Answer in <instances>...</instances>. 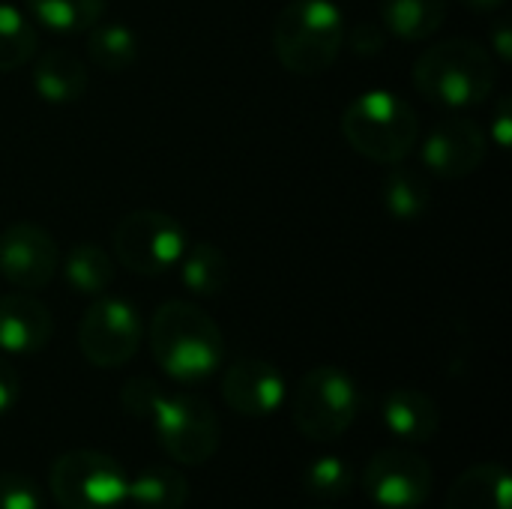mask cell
I'll use <instances>...</instances> for the list:
<instances>
[{
  "label": "cell",
  "instance_id": "3957f363",
  "mask_svg": "<svg viewBox=\"0 0 512 509\" xmlns=\"http://www.w3.org/2000/svg\"><path fill=\"white\" fill-rule=\"evenodd\" d=\"M270 39L291 75H321L345 45V15L333 0H291L279 9Z\"/></svg>",
  "mask_w": 512,
  "mask_h": 509
},
{
  "label": "cell",
  "instance_id": "e0dca14e",
  "mask_svg": "<svg viewBox=\"0 0 512 509\" xmlns=\"http://www.w3.org/2000/svg\"><path fill=\"white\" fill-rule=\"evenodd\" d=\"M510 501V471L498 462L462 471L447 489V509H510Z\"/></svg>",
  "mask_w": 512,
  "mask_h": 509
},
{
  "label": "cell",
  "instance_id": "8fae6325",
  "mask_svg": "<svg viewBox=\"0 0 512 509\" xmlns=\"http://www.w3.org/2000/svg\"><path fill=\"white\" fill-rule=\"evenodd\" d=\"M60 270L54 237L36 222H12L0 231V276L18 291L45 288Z\"/></svg>",
  "mask_w": 512,
  "mask_h": 509
},
{
  "label": "cell",
  "instance_id": "4dcf8cb0",
  "mask_svg": "<svg viewBox=\"0 0 512 509\" xmlns=\"http://www.w3.org/2000/svg\"><path fill=\"white\" fill-rule=\"evenodd\" d=\"M18 393H21L18 372H15V366H12L6 357H0V417H3L6 411H12V408H15Z\"/></svg>",
  "mask_w": 512,
  "mask_h": 509
},
{
  "label": "cell",
  "instance_id": "ac0fdd59",
  "mask_svg": "<svg viewBox=\"0 0 512 509\" xmlns=\"http://www.w3.org/2000/svg\"><path fill=\"white\" fill-rule=\"evenodd\" d=\"M381 201H384V210H387L396 222H420V219L429 213L432 186H429V180H426L423 171L396 162V165L390 168V174L384 177Z\"/></svg>",
  "mask_w": 512,
  "mask_h": 509
},
{
  "label": "cell",
  "instance_id": "44dd1931",
  "mask_svg": "<svg viewBox=\"0 0 512 509\" xmlns=\"http://www.w3.org/2000/svg\"><path fill=\"white\" fill-rule=\"evenodd\" d=\"M180 279L195 297H219L228 288V258L216 243H192L180 258Z\"/></svg>",
  "mask_w": 512,
  "mask_h": 509
},
{
  "label": "cell",
  "instance_id": "603a6c76",
  "mask_svg": "<svg viewBox=\"0 0 512 509\" xmlns=\"http://www.w3.org/2000/svg\"><path fill=\"white\" fill-rule=\"evenodd\" d=\"M87 57L111 75L126 72L138 60V36L120 21H96L87 30Z\"/></svg>",
  "mask_w": 512,
  "mask_h": 509
},
{
  "label": "cell",
  "instance_id": "277c9868",
  "mask_svg": "<svg viewBox=\"0 0 512 509\" xmlns=\"http://www.w3.org/2000/svg\"><path fill=\"white\" fill-rule=\"evenodd\" d=\"M342 135L354 153L381 165H396L420 144V117L399 93L366 90L342 111Z\"/></svg>",
  "mask_w": 512,
  "mask_h": 509
},
{
  "label": "cell",
  "instance_id": "f1b7e54d",
  "mask_svg": "<svg viewBox=\"0 0 512 509\" xmlns=\"http://www.w3.org/2000/svg\"><path fill=\"white\" fill-rule=\"evenodd\" d=\"M345 39H348V45H351V51H354L357 57H375V54H381L384 45H387V33H384L378 24H369V21L354 24L351 33H348Z\"/></svg>",
  "mask_w": 512,
  "mask_h": 509
},
{
  "label": "cell",
  "instance_id": "d6986e66",
  "mask_svg": "<svg viewBox=\"0 0 512 509\" xmlns=\"http://www.w3.org/2000/svg\"><path fill=\"white\" fill-rule=\"evenodd\" d=\"M126 501L135 509H183L189 501V480L168 465H153L129 477Z\"/></svg>",
  "mask_w": 512,
  "mask_h": 509
},
{
  "label": "cell",
  "instance_id": "ffe728a7",
  "mask_svg": "<svg viewBox=\"0 0 512 509\" xmlns=\"http://www.w3.org/2000/svg\"><path fill=\"white\" fill-rule=\"evenodd\" d=\"M381 18L393 36L405 42H423L441 30L447 18V0H381Z\"/></svg>",
  "mask_w": 512,
  "mask_h": 509
},
{
  "label": "cell",
  "instance_id": "ba28073f",
  "mask_svg": "<svg viewBox=\"0 0 512 509\" xmlns=\"http://www.w3.org/2000/svg\"><path fill=\"white\" fill-rule=\"evenodd\" d=\"M117 261L138 276H162L174 270L186 252L183 225L162 210H132L114 228Z\"/></svg>",
  "mask_w": 512,
  "mask_h": 509
},
{
  "label": "cell",
  "instance_id": "1f68e13d",
  "mask_svg": "<svg viewBox=\"0 0 512 509\" xmlns=\"http://www.w3.org/2000/svg\"><path fill=\"white\" fill-rule=\"evenodd\" d=\"M492 51L507 63L512 60V27L510 21H498L492 27Z\"/></svg>",
  "mask_w": 512,
  "mask_h": 509
},
{
  "label": "cell",
  "instance_id": "7a4b0ae2",
  "mask_svg": "<svg viewBox=\"0 0 512 509\" xmlns=\"http://www.w3.org/2000/svg\"><path fill=\"white\" fill-rule=\"evenodd\" d=\"M495 81L498 63L492 51L465 36L444 39L414 60V87L447 108L483 105L495 93Z\"/></svg>",
  "mask_w": 512,
  "mask_h": 509
},
{
  "label": "cell",
  "instance_id": "9a60e30c",
  "mask_svg": "<svg viewBox=\"0 0 512 509\" xmlns=\"http://www.w3.org/2000/svg\"><path fill=\"white\" fill-rule=\"evenodd\" d=\"M30 84L42 102L72 105L87 93L90 78H87V66L78 54H72L66 48H48V51L36 54Z\"/></svg>",
  "mask_w": 512,
  "mask_h": 509
},
{
  "label": "cell",
  "instance_id": "6da1fadb",
  "mask_svg": "<svg viewBox=\"0 0 512 509\" xmlns=\"http://www.w3.org/2000/svg\"><path fill=\"white\" fill-rule=\"evenodd\" d=\"M150 351L168 378L180 384H201L219 372L225 339L219 324L201 306L168 300L150 318Z\"/></svg>",
  "mask_w": 512,
  "mask_h": 509
},
{
  "label": "cell",
  "instance_id": "484cf974",
  "mask_svg": "<svg viewBox=\"0 0 512 509\" xmlns=\"http://www.w3.org/2000/svg\"><path fill=\"white\" fill-rule=\"evenodd\" d=\"M303 489L318 501H339L354 489V471L339 456H318L303 471Z\"/></svg>",
  "mask_w": 512,
  "mask_h": 509
},
{
  "label": "cell",
  "instance_id": "d4e9b609",
  "mask_svg": "<svg viewBox=\"0 0 512 509\" xmlns=\"http://www.w3.org/2000/svg\"><path fill=\"white\" fill-rule=\"evenodd\" d=\"M36 30L33 21L0 0V72H12L21 69L24 63H30L36 57Z\"/></svg>",
  "mask_w": 512,
  "mask_h": 509
},
{
  "label": "cell",
  "instance_id": "83f0119b",
  "mask_svg": "<svg viewBox=\"0 0 512 509\" xmlns=\"http://www.w3.org/2000/svg\"><path fill=\"white\" fill-rule=\"evenodd\" d=\"M159 399H162V390L150 378H129L120 387V405L132 417H141V420H150V414H153V408H156Z\"/></svg>",
  "mask_w": 512,
  "mask_h": 509
},
{
  "label": "cell",
  "instance_id": "f546056e",
  "mask_svg": "<svg viewBox=\"0 0 512 509\" xmlns=\"http://www.w3.org/2000/svg\"><path fill=\"white\" fill-rule=\"evenodd\" d=\"M489 135H492V141H495V144H498L501 150H510V141H512V105H510V96H501V99H498Z\"/></svg>",
  "mask_w": 512,
  "mask_h": 509
},
{
  "label": "cell",
  "instance_id": "52a82bcc",
  "mask_svg": "<svg viewBox=\"0 0 512 509\" xmlns=\"http://www.w3.org/2000/svg\"><path fill=\"white\" fill-rule=\"evenodd\" d=\"M153 435L159 447L186 468L204 465L222 444V426L210 402L192 393H162L153 414Z\"/></svg>",
  "mask_w": 512,
  "mask_h": 509
},
{
  "label": "cell",
  "instance_id": "9c48e42d",
  "mask_svg": "<svg viewBox=\"0 0 512 509\" xmlns=\"http://www.w3.org/2000/svg\"><path fill=\"white\" fill-rule=\"evenodd\" d=\"M141 315L120 297H96L78 321V348L96 369H120L141 348Z\"/></svg>",
  "mask_w": 512,
  "mask_h": 509
},
{
  "label": "cell",
  "instance_id": "8992f818",
  "mask_svg": "<svg viewBox=\"0 0 512 509\" xmlns=\"http://www.w3.org/2000/svg\"><path fill=\"white\" fill-rule=\"evenodd\" d=\"M129 474L99 450H66L48 468V495L60 509H120Z\"/></svg>",
  "mask_w": 512,
  "mask_h": 509
},
{
  "label": "cell",
  "instance_id": "7402d4cb",
  "mask_svg": "<svg viewBox=\"0 0 512 509\" xmlns=\"http://www.w3.org/2000/svg\"><path fill=\"white\" fill-rule=\"evenodd\" d=\"M63 276L81 297H102L114 282V261L96 243H75L66 255Z\"/></svg>",
  "mask_w": 512,
  "mask_h": 509
},
{
  "label": "cell",
  "instance_id": "5b68a950",
  "mask_svg": "<svg viewBox=\"0 0 512 509\" xmlns=\"http://www.w3.org/2000/svg\"><path fill=\"white\" fill-rule=\"evenodd\" d=\"M360 414V390L354 378L339 366L309 369L291 396L294 429L315 444L339 441Z\"/></svg>",
  "mask_w": 512,
  "mask_h": 509
},
{
  "label": "cell",
  "instance_id": "d6a6232c",
  "mask_svg": "<svg viewBox=\"0 0 512 509\" xmlns=\"http://www.w3.org/2000/svg\"><path fill=\"white\" fill-rule=\"evenodd\" d=\"M465 3L477 12H492V9H501L507 0H465Z\"/></svg>",
  "mask_w": 512,
  "mask_h": 509
},
{
  "label": "cell",
  "instance_id": "7c38bea8",
  "mask_svg": "<svg viewBox=\"0 0 512 509\" xmlns=\"http://www.w3.org/2000/svg\"><path fill=\"white\" fill-rule=\"evenodd\" d=\"M486 150H489V135L477 120L450 117L438 123L423 141V165L444 180H462L483 165Z\"/></svg>",
  "mask_w": 512,
  "mask_h": 509
},
{
  "label": "cell",
  "instance_id": "4fadbf2b",
  "mask_svg": "<svg viewBox=\"0 0 512 509\" xmlns=\"http://www.w3.org/2000/svg\"><path fill=\"white\" fill-rule=\"evenodd\" d=\"M285 396H288L285 378L267 360L246 357L231 363L222 375V399L240 417H252V420L270 417L273 411L282 408Z\"/></svg>",
  "mask_w": 512,
  "mask_h": 509
},
{
  "label": "cell",
  "instance_id": "cb8c5ba5",
  "mask_svg": "<svg viewBox=\"0 0 512 509\" xmlns=\"http://www.w3.org/2000/svg\"><path fill=\"white\" fill-rule=\"evenodd\" d=\"M24 3L30 21L54 33L90 30L105 12V0H24Z\"/></svg>",
  "mask_w": 512,
  "mask_h": 509
},
{
  "label": "cell",
  "instance_id": "2e32d148",
  "mask_svg": "<svg viewBox=\"0 0 512 509\" xmlns=\"http://www.w3.org/2000/svg\"><path fill=\"white\" fill-rule=\"evenodd\" d=\"M381 417L384 426L402 441V444H426L438 435L441 426V411L435 405V399L423 390H393L384 396L381 402Z\"/></svg>",
  "mask_w": 512,
  "mask_h": 509
},
{
  "label": "cell",
  "instance_id": "4316f807",
  "mask_svg": "<svg viewBox=\"0 0 512 509\" xmlns=\"http://www.w3.org/2000/svg\"><path fill=\"white\" fill-rule=\"evenodd\" d=\"M0 509H42V492L21 471H0Z\"/></svg>",
  "mask_w": 512,
  "mask_h": 509
},
{
  "label": "cell",
  "instance_id": "836d02e7",
  "mask_svg": "<svg viewBox=\"0 0 512 509\" xmlns=\"http://www.w3.org/2000/svg\"><path fill=\"white\" fill-rule=\"evenodd\" d=\"M321 509H324V507H321Z\"/></svg>",
  "mask_w": 512,
  "mask_h": 509
},
{
  "label": "cell",
  "instance_id": "5bb4252c",
  "mask_svg": "<svg viewBox=\"0 0 512 509\" xmlns=\"http://www.w3.org/2000/svg\"><path fill=\"white\" fill-rule=\"evenodd\" d=\"M54 333V318L42 300L27 291L0 294V351L6 354H39Z\"/></svg>",
  "mask_w": 512,
  "mask_h": 509
},
{
  "label": "cell",
  "instance_id": "30bf717a",
  "mask_svg": "<svg viewBox=\"0 0 512 509\" xmlns=\"http://www.w3.org/2000/svg\"><path fill=\"white\" fill-rule=\"evenodd\" d=\"M360 486L381 509H417L429 501L435 474L423 453L411 447H384L366 462Z\"/></svg>",
  "mask_w": 512,
  "mask_h": 509
}]
</instances>
